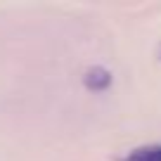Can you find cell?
<instances>
[{"label": "cell", "instance_id": "1", "mask_svg": "<svg viewBox=\"0 0 161 161\" xmlns=\"http://www.w3.org/2000/svg\"><path fill=\"white\" fill-rule=\"evenodd\" d=\"M111 80H114V76H111V71L104 69V66H90V69L83 74V86H86L88 90H92V92H104L107 88L111 86Z\"/></svg>", "mask_w": 161, "mask_h": 161}, {"label": "cell", "instance_id": "2", "mask_svg": "<svg viewBox=\"0 0 161 161\" xmlns=\"http://www.w3.org/2000/svg\"><path fill=\"white\" fill-rule=\"evenodd\" d=\"M116 161H161V145L154 142V145H140L128 149L123 156H119Z\"/></svg>", "mask_w": 161, "mask_h": 161}, {"label": "cell", "instance_id": "3", "mask_svg": "<svg viewBox=\"0 0 161 161\" xmlns=\"http://www.w3.org/2000/svg\"><path fill=\"white\" fill-rule=\"evenodd\" d=\"M156 57H159V62H161V43H159V47H156Z\"/></svg>", "mask_w": 161, "mask_h": 161}]
</instances>
